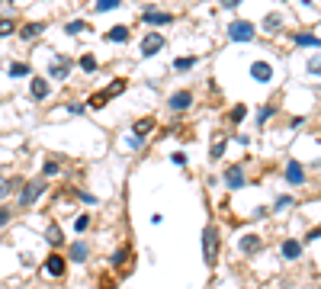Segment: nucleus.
I'll return each instance as SVG.
<instances>
[{"label":"nucleus","instance_id":"1","mask_svg":"<svg viewBox=\"0 0 321 289\" xmlns=\"http://www.w3.org/2000/svg\"><path fill=\"white\" fill-rule=\"evenodd\" d=\"M202 257H206L209 267H212L215 257H218V228L215 225H206V231H202Z\"/></svg>","mask_w":321,"mask_h":289},{"label":"nucleus","instance_id":"2","mask_svg":"<svg viewBox=\"0 0 321 289\" xmlns=\"http://www.w3.org/2000/svg\"><path fill=\"white\" fill-rule=\"evenodd\" d=\"M45 190H49V180H45V177H36V180H29L23 187V193H19V203H23V206H36V199L42 196Z\"/></svg>","mask_w":321,"mask_h":289},{"label":"nucleus","instance_id":"3","mask_svg":"<svg viewBox=\"0 0 321 289\" xmlns=\"http://www.w3.org/2000/svg\"><path fill=\"white\" fill-rule=\"evenodd\" d=\"M228 39L231 42H251V39H254V23H248V19L228 23Z\"/></svg>","mask_w":321,"mask_h":289},{"label":"nucleus","instance_id":"4","mask_svg":"<svg viewBox=\"0 0 321 289\" xmlns=\"http://www.w3.org/2000/svg\"><path fill=\"white\" fill-rule=\"evenodd\" d=\"M67 71H71V58H64V55H55V58L49 61V74L55 80H64Z\"/></svg>","mask_w":321,"mask_h":289},{"label":"nucleus","instance_id":"5","mask_svg":"<svg viewBox=\"0 0 321 289\" xmlns=\"http://www.w3.org/2000/svg\"><path fill=\"white\" fill-rule=\"evenodd\" d=\"M161 48H164V36L151 32V36H145V42H141V58H151V55H158Z\"/></svg>","mask_w":321,"mask_h":289},{"label":"nucleus","instance_id":"6","mask_svg":"<svg viewBox=\"0 0 321 289\" xmlns=\"http://www.w3.org/2000/svg\"><path fill=\"white\" fill-rule=\"evenodd\" d=\"M141 23H148V26H167V23H177V19H174V13H164V10H148L145 16H141Z\"/></svg>","mask_w":321,"mask_h":289},{"label":"nucleus","instance_id":"7","mask_svg":"<svg viewBox=\"0 0 321 289\" xmlns=\"http://www.w3.org/2000/svg\"><path fill=\"white\" fill-rule=\"evenodd\" d=\"M286 180L292 183V187H299V183H305V167L299 161H289L286 164Z\"/></svg>","mask_w":321,"mask_h":289},{"label":"nucleus","instance_id":"8","mask_svg":"<svg viewBox=\"0 0 321 289\" xmlns=\"http://www.w3.org/2000/svg\"><path fill=\"white\" fill-rule=\"evenodd\" d=\"M251 77L260 80V84H267V80L273 77V68L267 65V61H254V65H251Z\"/></svg>","mask_w":321,"mask_h":289},{"label":"nucleus","instance_id":"9","mask_svg":"<svg viewBox=\"0 0 321 289\" xmlns=\"http://www.w3.org/2000/svg\"><path fill=\"white\" fill-rule=\"evenodd\" d=\"M49 77H32V84H29V93H32V100H45L49 96Z\"/></svg>","mask_w":321,"mask_h":289},{"label":"nucleus","instance_id":"10","mask_svg":"<svg viewBox=\"0 0 321 289\" xmlns=\"http://www.w3.org/2000/svg\"><path fill=\"white\" fill-rule=\"evenodd\" d=\"M67 257H71L74 264H84V260L90 257V247H87L84 241H74V244H71V251H67Z\"/></svg>","mask_w":321,"mask_h":289},{"label":"nucleus","instance_id":"11","mask_svg":"<svg viewBox=\"0 0 321 289\" xmlns=\"http://www.w3.org/2000/svg\"><path fill=\"white\" fill-rule=\"evenodd\" d=\"M167 103H170V109H190V103H193V93H190V90H177Z\"/></svg>","mask_w":321,"mask_h":289},{"label":"nucleus","instance_id":"12","mask_svg":"<svg viewBox=\"0 0 321 289\" xmlns=\"http://www.w3.org/2000/svg\"><path fill=\"white\" fill-rule=\"evenodd\" d=\"M279 29H283V13H267V16H263V32L276 36Z\"/></svg>","mask_w":321,"mask_h":289},{"label":"nucleus","instance_id":"13","mask_svg":"<svg viewBox=\"0 0 321 289\" xmlns=\"http://www.w3.org/2000/svg\"><path fill=\"white\" fill-rule=\"evenodd\" d=\"M225 183H228V187H231V190H238V187H244V170H241V167H238V164H235V167H228V170H225Z\"/></svg>","mask_w":321,"mask_h":289},{"label":"nucleus","instance_id":"14","mask_svg":"<svg viewBox=\"0 0 321 289\" xmlns=\"http://www.w3.org/2000/svg\"><path fill=\"white\" fill-rule=\"evenodd\" d=\"M45 273H49V277H61V273H64V257H61V254H52V257L45 260Z\"/></svg>","mask_w":321,"mask_h":289},{"label":"nucleus","instance_id":"15","mask_svg":"<svg viewBox=\"0 0 321 289\" xmlns=\"http://www.w3.org/2000/svg\"><path fill=\"white\" fill-rule=\"evenodd\" d=\"M260 247H263L260 235H244V238H241V251H244V254H257Z\"/></svg>","mask_w":321,"mask_h":289},{"label":"nucleus","instance_id":"16","mask_svg":"<svg viewBox=\"0 0 321 289\" xmlns=\"http://www.w3.org/2000/svg\"><path fill=\"white\" fill-rule=\"evenodd\" d=\"M128 36H132V29H128L126 23H122V26H113V29L106 32V39H109V42H126Z\"/></svg>","mask_w":321,"mask_h":289},{"label":"nucleus","instance_id":"17","mask_svg":"<svg viewBox=\"0 0 321 289\" xmlns=\"http://www.w3.org/2000/svg\"><path fill=\"white\" fill-rule=\"evenodd\" d=\"M279 251H283L286 260H296L299 254H302V244H299V241H283V247H279Z\"/></svg>","mask_w":321,"mask_h":289},{"label":"nucleus","instance_id":"18","mask_svg":"<svg viewBox=\"0 0 321 289\" xmlns=\"http://www.w3.org/2000/svg\"><path fill=\"white\" fill-rule=\"evenodd\" d=\"M151 129H154V119H138V122H135V126H132V132H135V139H145V135L148 132H151Z\"/></svg>","mask_w":321,"mask_h":289},{"label":"nucleus","instance_id":"19","mask_svg":"<svg viewBox=\"0 0 321 289\" xmlns=\"http://www.w3.org/2000/svg\"><path fill=\"white\" fill-rule=\"evenodd\" d=\"M45 32V23H26L23 29H19V36L23 39H36V36H42Z\"/></svg>","mask_w":321,"mask_h":289},{"label":"nucleus","instance_id":"20","mask_svg":"<svg viewBox=\"0 0 321 289\" xmlns=\"http://www.w3.org/2000/svg\"><path fill=\"white\" fill-rule=\"evenodd\" d=\"M296 45H309V48H318V36H315V32H299V36H296Z\"/></svg>","mask_w":321,"mask_h":289},{"label":"nucleus","instance_id":"21","mask_svg":"<svg viewBox=\"0 0 321 289\" xmlns=\"http://www.w3.org/2000/svg\"><path fill=\"white\" fill-rule=\"evenodd\" d=\"M26 74H32L29 65H23V61H13L10 65V77H26Z\"/></svg>","mask_w":321,"mask_h":289},{"label":"nucleus","instance_id":"22","mask_svg":"<svg viewBox=\"0 0 321 289\" xmlns=\"http://www.w3.org/2000/svg\"><path fill=\"white\" fill-rule=\"evenodd\" d=\"M87 29V23H84V19H74V23H67L64 26V32H67V36H77V32H84Z\"/></svg>","mask_w":321,"mask_h":289},{"label":"nucleus","instance_id":"23","mask_svg":"<svg viewBox=\"0 0 321 289\" xmlns=\"http://www.w3.org/2000/svg\"><path fill=\"white\" fill-rule=\"evenodd\" d=\"M128 254H132V251H128V247H119V251L113 254V267H122V264H126V260H128Z\"/></svg>","mask_w":321,"mask_h":289},{"label":"nucleus","instance_id":"24","mask_svg":"<svg viewBox=\"0 0 321 289\" xmlns=\"http://www.w3.org/2000/svg\"><path fill=\"white\" fill-rule=\"evenodd\" d=\"M45 238H49L52 244H61V228H58V225H49V231H45Z\"/></svg>","mask_w":321,"mask_h":289},{"label":"nucleus","instance_id":"25","mask_svg":"<svg viewBox=\"0 0 321 289\" xmlns=\"http://www.w3.org/2000/svg\"><path fill=\"white\" fill-rule=\"evenodd\" d=\"M292 203H296L292 196H279V199H276V206H273V212H283V209H289Z\"/></svg>","mask_w":321,"mask_h":289},{"label":"nucleus","instance_id":"26","mask_svg":"<svg viewBox=\"0 0 321 289\" xmlns=\"http://www.w3.org/2000/svg\"><path fill=\"white\" fill-rule=\"evenodd\" d=\"M119 3H122V0H97V10H100V13H106V10H116Z\"/></svg>","mask_w":321,"mask_h":289},{"label":"nucleus","instance_id":"27","mask_svg":"<svg viewBox=\"0 0 321 289\" xmlns=\"http://www.w3.org/2000/svg\"><path fill=\"white\" fill-rule=\"evenodd\" d=\"M193 65H196V58H177V61H174V68H177V71H190Z\"/></svg>","mask_w":321,"mask_h":289},{"label":"nucleus","instance_id":"28","mask_svg":"<svg viewBox=\"0 0 321 289\" xmlns=\"http://www.w3.org/2000/svg\"><path fill=\"white\" fill-rule=\"evenodd\" d=\"M87 225H90V216H77V218H74V231H77V235H80V231H87Z\"/></svg>","mask_w":321,"mask_h":289},{"label":"nucleus","instance_id":"29","mask_svg":"<svg viewBox=\"0 0 321 289\" xmlns=\"http://www.w3.org/2000/svg\"><path fill=\"white\" fill-rule=\"evenodd\" d=\"M10 32H16V23L13 19H0V36H10Z\"/></svg>","mask_w":321,"mask_h":289},{"label":"nucleus","instance_id":"30","mask_svg":"<svg viewBox=\"0 0 321 289\" xmlns=\"http://www.w3.org/2000/svg\"><path fill=\"white\" fill-rule=\"evenodd\" d=\"M80 68H84V71H97V58H93V55H84V58H80Z\"/></svg>","mask_w":321,"mask_h":289},{"label":"nucleus","instance_id":"31","mask_svg":"<svg viewBox=\"0 0 321 289\" xmlns=\"http://www.w3.org/2000/svg\"><path fill=\"white\" fill-rule=\"evenodd\" d=\"M42 174H45V177H58V164H55V161H45Z\"/></svg>","mask_w":321,"mask_h":289},{"label":"nucleus","instance_id":"32","mask_svg":"<svg viewBox=\"0 0 321 289\" xmlns=\"http://www.w3.org/2000/svg\"><path fill=\"white\" fill-rule=\"evenodd\" d=\"M222 154H225V142L218 139V142L212 144V157H215V161H218V157H222Z\"/></svg>","mask_w":321,"mask_h":289},{"label":"nucleus","instance_id":"33","mask_svg":"<svg viewBox=\"0 0 321 289\" xmlns=\"http://www.w3.org/2000/svg\"><path fill=\"white\" fill-rule=\"evenodd\" d=\"M244 113H248L244 106H235V109H231V122H241V119H244Z\"/></svg>","mask_w":321,"mask_h":289},{"label":"nucleus","instance_id":"34","mask_svg":"<svg viewBox=\"0 0 321 289\" xmlns=\"http://www.w3.org/2000/svg\"><path fill=\"white\" fill-rule=\"evenodd\" d=\"M318 68H321V61H318V55H315V58L309 61V71H312V74H318Z\"/></svg>","mask_w":321,"mask_h":289},{"label":"nucleus","instance_id":"35","mask_svg":"<svg viewBox=\"0 0 321 289\" xmlns=\"http://www.w3.org/2000/svg\"><path fill=\"white\" fill-rule=\"evenodd\" d=\"M170 161H174V164H180V167H183V164H187V154H180V151H177V154L170 157Z\"/></svg>","mask_w":321,"mask_h":289},{"label":"nucleus","instance_id":"36","mask_svg":"<svg viewBox=\"0 0 321 289\" xmlns=\"http://www.w3.org/2000/svg\"><path fill=\"white\" fill-rule=\"evenodd\" d=\"M6 193H10V180H0V199H3Z\"/></svg>","mask_w":321,"mask_h":289},{"label":"nucleus","instance_id":"37","mask_svg":"<svg viewBox=\"0 0 321 289\" xmlns=\"http://www.w3.org/2000/svg\"><path fill=\"white\" fill-rule=\"evenodd\" d=\"M270 116H273V109H260V116H257V122H267Z\"/></svg>","mask_w":321,"mask_h":289},{"label":"nucleus","instance_id":"38","mask_svg":"<svg viewBox=\"0 0 321 289\" xmlns=\"http://www.w3.org/2000/svg\"><path fill=\"white\" fill-rule=\"evenodd\" d=\"M6 222H10V212H6V209H0V225H6Z\"/></svg>","mask_w":321,"mask_h":289},{"label":"nucleus","instance_id":"39","mask_svg":"<svg viewBox=\"0 0 321 289\" xmlns=\"http://www.w3.org/2000/svg\"><path fill=\"white\" fill-rule=\"evenodd\" d=\"M241 0H222V6H238Z\"/></svg>","mask_w":321,"mask_h":289}]
</instances>
